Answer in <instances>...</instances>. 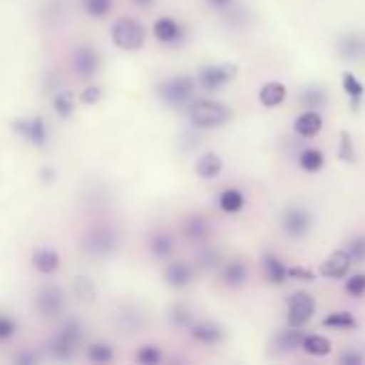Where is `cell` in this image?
I'll return each mask as SVG.
<instances>
[{
	"label": "cell",
	"instance_id": "1",
	"mask_svg": "<svg viewBox=\"0 0 365 365\" xmlns=\"http://www.w3.org/2000/svg\"><path fill=\"white\" fill-rule=\"evenodd\" d=\"M120 231L109 222H94L86 227L79 235V248L88 259L105 261L120 250Z\"/></svg>",
	"mask_w": 365,
	"mask_h": 365
},
{
	"label": "cell",
	"instance_id": "2",
	"mask_svg": "<svg viewBox=\"0 0 365 365\" xmlns=\"http://www.w3.org/2000/svg\"><path fill=\"white\" fill-rule=\"evenodd\" d=\"M83 340H86V329H83L81 321L71 317L47 340V353L56 361H68V359H73L77 355V351L81 349Z\"/></svg>",
	"mask_w": 365,
	"mask_h": 365
},
{
	"label": "cell",
	"instance_id": "3",
	"mask_svg": "<svg viewBox=\"0 0 365 365\" xmlns=\"http://www.w3.org/2000/svg\"><path fill=\"white\" fill-rule=\"evenodd\" d=\"M188 120L199 130L220 128L231 120V109L214 98H192L188 103Z\"/></svg>",
	"mask_w": 365,
	"mask_h": 365
},
{
	"label": "cell",
	"instance_id": "4",
	"mask_svg": "<svg viewBox=\"0 0 365 365\" xmlns=\"http://www.w3.org/2000/svg\"><path fill=\"white\" fill-rule=\"evenodd\" d=\"M197 92V77L192 75H173L156 86V96L167 105V107H188V103L195 98Z\"/></svg>",
	"mask_w": 365,
	"mask_h": 365
},
{
	"label": "cell",
	"instance_id": "5",
	"mask_svg": "<svg viewBox=\"0 0 365 365\" xmlns=\"http://www.w3.org/2000/svg\"><path fill=\"white\" fill-rule=\"evenodd\" d=\"M66 306H68V297H66V291L60 284L47 282V284H41L34 291L32 308L36 310V314L41 319H47V321L60 319L66 312Z\"/></svg>",
	"mask_w": 365,
	"mask_h": 365
},
{
	"label": "cell",
	"instance_id": "6",
	"mask_svg": "<svg viewBox=\"0 0 365 365\" xmlns=\"http://www.w3.org/2000/svg\"><path fill=\"white\" fill-rule=\"evenodd\" d=\"M68 64H71V71L77 79H83V81H92L98 71H101V53L98 49L92 45V43H79L71 56H68Z\"/></svg>",
	"mask_w": 365,
	"mask_h": 365
},
{
	"label": "cell",
	"instance_id": "7",
	"mask_svg": "<svg viewBox=\"0 0 365 365\" xmlns=\"http://www.w3.org/2000/svg\"><path fill=\"white\" fill-rule=\"evenodd\" d=\"M111 41L124 51H137L145 45V28L133 17H120L111 26Z\"/></svg>",
	"mask_w": 365,
	"mask_h": 365
},
{
	"label": "cell",
	"instance_id": "8",
	"mask_svg": "<svg viewBox=\"0 0 365 365\" xmlns=\"http://www.w3.org/2000/svg\"><path fill=\"white\" fill-rule=\"evenodd\" d=\"M240 68L233 62H218V64H207L199 68L197 73V86L205 92H218L225 86H229L237 77Z\"/></svg>",
	"mask_w": 365,
	"mask_h": 365
},
{
	"label": "cell",
	"instance_id": "9",
	"mask_svg": "<svg viewBox=\"0 0 365 365\" xmlns=\"http://www.w3.org/2000/svg\"><path fill=\"white\" fill-rule=\"evenodd\" d=\"M13 133L28 145L45 148L49 143V126L43 115H24L13 122Z\"/></svg>",
	"mask_w": 365,
	"mask_h": 365
},
{
	"label": "cell",
	"instance_id": "10",
	"mask_svg": "<svg viewBox=\"0 0 365 365\" xmlns=\"http://www.w3.org/2000/svg\"><path fill=\"white\" fill-rule=\"evenodd\" d=\"M312 222H314L312 214L302 205H291L280 216V227H282L284 235L291 237V240L306 237L312 231Z\"/></svg>",
	"mask_w": 365,
	"mask_h": 365
},
{
	"label": "cell",
	"instance_id": "11",
	"mask_svg": "<svg viewBox=\"0 0 365 365\" xmlns=\"http://www.w3.org/2000/svg\"><path fill=\"white\" fill-rule=\"evenodd\" d=\"M314 312H317V302L310 293L299 291L289 297V317H287L289 327L304 329L314 319Z\"/></svg>",
	"mask_w": 365,
	"mask_h": 365
},
{
	"label": "cell",
	"instance_id": "12",
	"mask_svg": "<svg viewBox=\"0 0 365 365\" xmlns=\"http://www.w3.org/2000/svg\"><path fill=\"white\" fill-rule=\"evenodd\" d=\"M152 32H154V38L160 43V45H167V47H178L186 41V28L180 19L171 17V15H163L154 21L152 26Z\"/></svg>",
	"mask_w": 365,
	"mask_h": 365
},
{
	"label": "cell",
	"instance_id": "13",
	"mask_svg": "<svg viewBox=\"0 0 365 365\" xmlns=\"http://www.w3.org/2000/svg\"><path fill=\"white\" fill-rule=\"evenodd\" d=\"M180 231H182V235H184V240L188 244L203 246L212 237V222L203 214H190V216H186L182 220Z\"/></svg>",
	"mask_w": 365,
	"mask_h": 365
},
{
	"label": "cell",
	"instance_id": "14",
	"mask_svg": "<svg viewBox=\"0 0 365 365\" xmlns=\"http://www.w3.org/2000/svg\"><path fill=\"white\" fill-rule=\"evenodd\" d=\"M186 331L195 342H199L203 346H218L227 338L225 327L216 321H195Z\"/></svg>",
	"mask_w": 365,
	"mask_h": 365
},
{
	"label": "cell",
	"instance_id": "15",
	"mask_svg": "<svg viewBox=\"0 0 365 365\" xmlns=\"http://www.w3.org/2000/svg\"><path fill=\"white\" fill-rule=\"evenodd\" d=\"M351 267H353V261L349 257V252L344 248L340 250H334L319 267V274L327 280H344L349 274H351Z\"/></svg>",
	"mask_w": 365,
	"mask_h": 365
},
{
	"label": "cell",
	"instance_id": "16",
	"mask_svg": "<svg viewBox=\"0 0 365 365\" xmlns=\"http://www.w3.org/2000/svg\"><path fill=\"white\" fill-rule=\"evenodd\" d=\"M304 331L297 329V327H289V329H282V331H276L269 340V349L272 353L276 355H291L295 351L302 349V342H304Z\"/></svg>",
	"mask_w": 365,
	"mask_h": 365
},
{
	"label": "cell",
	"instance_id": "17",
	"mask_svg": "<svg viewBox=\"0 0 365 365\" xmlns=\"http://www.w3.org/2000/svg\"><path fill=\"white\" fill-rule=\"evenodd\" d=\"M148 252L156 261H169L175 252V237L167 229H156L148 237Z\"/></svg>",
	"mask_w": 365,
	"mask_h": 365
},
{
	"label": "cell",
	"instance_id": "18",
	"mask_svg": "<svg viewBox=\"0 0 365 365\" xmlns=\"http://www.w3.org/2000/svg\"><path fill=\"white\" fill-rule=\"evenodd\" d=\"M163 278H165V284H169L171 289H186L192 284L195 269L186 261H169L163 272Z\"/></svg>",
	"mask_w": 365,
	"mask_h": 365
},
{
	"label": "cell",
	"instance_id": "19",
	"mask_svg": "<svg viewBox=\"0 0 365 365\" xmlns=\"http://www.w3.org/2000/svg\"><path fill=\"white\" fill-rule=\"evenodd\" d=\"M248 278H250V269L242 259L225 261L220 265V282L227 289H240L248 282Z\"/></svg>",
	"mask_w": 365,
	"mask_h": 365
},
{
	"label": "cell",
	"instance_id": "20",
	"mask_svg": "<svg viewBox=\"0 0 365 365\" xmlns=\"http://www.w3.org/2000/svg\"><path fill=\"white\" fill-rule=\"evenodd\" d=\"M261 269H263V276L269 284L274 287H282L287 280H289V267L287 263L276 257L274 252H263L261 257Z\"/></svg>",
	"mask_w": 365,
	"mask_h": 365
},
{
	"label": "cell",
	"instance_id": "21",
	"mask_svg": "<svg viewBox=\"0 0 365 365\" xmlns=\"http://www.w3.org/2000/svg\"><path fill=\"white\" fill-rule=\"evenodd\" d=\"M30 261H32L34 272L41 276H53L60 269V255H58V250H53L49 246H38L32 252Z\"/></svg>",
	"mask_w": 365,
	"mask_h": 365
},
{
	"label": "cell",
	"instance_id": "22",
	"mask_svg": "<svg viewBox=\"0 0 365 365\" xmlns=\"http://www.w3.org/2000/svg\"><path fill=\"white\" fill-rule=\"evenodd\" d=\"M113 317H115V325L124 334H135V331H139L145 325V314L141 312L139 306H133V304L120 306V310Z\"/></svg>",
	"mask_w": 365,
	"mask_h": 365
},
{
	"label": "cell",
	"instance_id": "23",
	"mask_svg": "<svg viewBox=\"0 0 365 365\" xmlns=\"http://www.w3.org/2000/svg\"><path fill=\"white\" fill-rule=\"evenodd\" d=\"M293 128L304 139H312V137L321 135V130H323V115H321V111H310V109L302 111L295 118Z\"/></svg>",
	"mask_w": 365,
	"mask_h": 365
},
{
	"label": "cell",
	"instance_id": "24",
	"mask_svg": "<svg viewBox=\"0 0 365 365\" xmlns=\"http://www.w3.org/2000/svg\"><path fill=\"white\" fill-rule=\"evenodd\" d=\"M297 103L304 107V109H310V111H321L327 107L329 103V94L323 86L319 83H310L306 88H302V92L297 94Z\"/></svg>",
	"mask_w": 365,
	"mask_h": 365
},
{
	"label": "cell",
	"instance_id": "25",
	"mask_svg": "<svg viewBox=\"0 0 365 365\" xmlns=\"http://www.w3.org/2000/svg\"><path fill=\"white\" fill-rule=\"evenodd\" d=\"M336 49L342 60H359L365 53V41L357 32H346L338 38Z\"/></svg>",
	"mask_w": 365,
	"mask_h": 365
},
{
	"label": "cell",
	"instance_id": "26",
	"mask_svg": "<svg viewBox=\"0 0 365 365\" xmlns=\"http://www.w3.org/2000/svg\"><path fill=\"white\" fill-rule=\"evenodd\" d=\"M222 169H225V163H222L220 154H216V152H205V154L197 160V165H195L197 175H199L201 180H207V182L218 180L220 173H222Z\"/></svg>",
	"mask_w": 365,
	"mask_h": 365
},
{
	"label": "cell",
	"instance_id": "27",
	"mask_svg": "<svg viewBox=\"0 0 365 365\" xmlns=\"http://www.w3.org/2000/svg\"><path fill=\"white\" fill-rule=\"evenodd\" d=\"M287 94H289V90H287L284 83H280V81H267L259 90V103L265 109H274V107H278V105H282L287 101Z\"/></svg>",
	"mask_w": 365,
	"mask_h": 365
},
{
	"label": "cell",
	"instance_id": "28",
	"mask_svg": "<svg viewBox=\"0 0 365 365\" xmlns=\"http://www.w3.org/2000/svg\"><path fill=\"white\" fill-rule=\"evenodd\" d=\"M302 351L310 357H327V355H331L334 344L329 338H325L321 334H310V336L306 334L304 342H302Z\"/></svg>",
	"mask_w": 365,
	"mask_h": 365
},
{
	"label": "cell",
	"instance_id": "29",
	"mask_svg": "<svg viewBox=\"0 0 365 365\" xmlns=\"http://www.w3.org/2000/svg\"><path fill=\"white\" fill-rule=\"evenodd\" d=\"M342 90H344V94L349 96L351 107L357 111L365 98L364 83L357 79V75H353L351 71H344V73H342Z\"/></svg>",
	"mask_w": 365,
	"mask_h": 365
},
{
	"label": "cell",
	"instance_id": "30",
	"mask_svg": "<svg viewBox=\"0 0 365 365\" xmlns=\"http://www.w3.org/2000/svg\"><path fill=\"white\" fill-rule=\"evenodd\" d=\"M246 205V197L240 188H225L218 195V207L225 214H240Z\"/></svg>",
	"mask_w": 365,
	"mask_h": 365
},
{
	"label": "cell",
	"instance_id": "31",
	"mask_svg": "<svg viewBox=\"0 0 365 365\" xmlns=\"http://www.w3.org/2000/svg\"><path fill=\"white\" fill-rule=\"evenodd\" d=\"M323 325H325V327H331V329H338V331H355V329L359 327L355 314L349 312V310L329 312V314L323 319Z\"/></svg>",
	"mask_w": 365,
	"mask_h": 365
},
{
	"label": "cell",
	"instance_id": "32",
	"mask_svg": "<svg viewBox=\"0 0 365 365\" xmlns=\"http://www.w3.org/2000/svg\"><path fill=\"white\" fill-rule=\"evenodd\" d=\"M113 357H115L113 346H111V344H107V342H92V344H88V346H86V359H88L90 364H96V365L111 364V361H113Z\"/></svg>",
	"mask_w": 365,
	"mask_h": 365
},
{
	"label": "cell",
	"instance_id": "33",
	"mask_svg": "<svg viewBox=\"0 0 365 365\" xmlns=\"http://www.w3.org/2000/svg\"><path fill=\"white\" fill-rule=\"evenodd\" d=\"M299 167L306 171V173H319L323 167H325V154L317 148H306L299 152Z\"/></svg>",
	"mask_w": 365,
	"mask_h": 365
},
{
	"label": "cell",
	"instance_id": "34",
	"mask_svg": "<svg viewBox=\"0 0 365 365\" xmlns=\"http://www.w3.org/2000/svg\"><path fill=\"white\" fill-rule=\"evenodd\" d=\"M167 319H169L171 327H175V329H188V327L197 321L195 314H192V310H190L186 304H173V306L169 308Z\"/></svg>",
	"mask_w": 365,
	"mask_h": 365
},
{
	"label": "cell",
	"instance_id": "35",
	"mask_svg": "<svg viewBox=\"0 0 365 365\" xmlns=\"http://www.w3.org/2000/svg\"><path fill=\"white\" fill-rule=\"evenodd\" d=\"M51 107H53V113H56L58 118L66 120V118H71L73 111H75V101H73L71 92L60 90V92H56V94L51 96Z\"/></svg>",
	"mask_w": 365,
	"mask_h": 365
},
{
	"label": "cell",
	"instance_id": "36",
	"mask_svg": "<svg viewBox=\"0 0 365 365\" xmlns=\"http://www.w3.org/2000/svg\"><path fill=\"white\" fill-rule=\"evenodd\" d=\"M73 293H75V297H79L81 302L92 304V302L96 299V295H98V289H96V284L92 282V278H88V276H77L75 282H73Z\"/></svg>",
	"mask_w": 365,
	"mask_h": 365
},
{
	"label": "cell",
	"instance_id": "37",
	"mask_svg": "<svg viewBox=\"0 0 365 365\" xmlns=\"http://www.w3.org/2000/svg\"><path fill=\"white\" fill-rule=\"evenodd\" d=\"M197 263H199L201 269L212 272V269H220V265L225 263V259H222L220 250H216V248H205V246H203V250L199 252Z\"/></svg>",
	"mask_w": 365,
	"mask_h": 365
},
{
	"label": "cell",
	"instance_id": "38",
	"mask_svg": "<svg viewBox=\"0 0 365 365\" xmlns=\"http://www.w3.org/2000/svg\"><path fill=\"white\" fill-rule=\"evenodd\" d=\"M338 158L342 163H355L357 160V150H355V141L353 135L349 130L340 133V145H338Z\"/></svg>",
	"mask_w": 365,
	"mask_h": 365
},
{
	"label": "cell",
	"instance_id": "39",
	"mask_svg": "<svg viewBox=\"0 0 365 365\" xmlns=\"http://www.w3.org/2000/svg\"><path fill=\"white\" fill-rule=\"evenodd\" d=\"M83 11L94 17V19H103L111 13L113 9V0H81Z\"/></svg>",
	"mask_w": 365,
	"mask_h": 365
},
{
	"label": "cell",
	"instance_id": "40",
	"mask_svg": "<svg viewBox=\"0 0 365 365\" xmlns=\"http://www.w3.org/2000/svg\"><path fill=\"white\" fill-rule=\"evenodd\" d=\"M135 361L141 365H156L163 361V351L156 344H143L135 353Z\"/></svg>",
	"mask_w": 365,
	"mask_h": 365
},
{
	"label": "cell",
	"instance_id": "41",
	"mask_svg": "<svg viewBox=\"0 0 365 365\" xmlns=\"http://www.w3.org/2000/svg\"><path fill=\"white\" fill-rule=\"evenodd\" d=\"M344 250L349 252L353 265H361V263H365V235H355V237H351V242L346 244Z\"/></svg>",
	"mask_w": 365,
	"mask_h": 365
},
{
	"label": "cell",
	"instance_id": "42",
	"mask_svg": "<svg viewBox=\"0 0 365 365\" xmlns=\"http://www.w3.org/2000/svg\"><path fill=\"white\" fill-rule=\"evenodd\" d=\"M17 331H19L17 321H15L11 314L0 312V342H9V340H13V338L17 336Z\"/></svg>",
	"mask_w": 365,
	"mask_h": 365
},
{
	"label": "cell",
	"instance_id": "43",
	"mask_svg": "<svg viewBox=\"0 0 365 365\" xmlns=\"http://www.w3.org/2000/svg\"><path fill=\"white\" fill-rule=\"evenodd\" d=\"M346 293L355 299L364 297L365 295V274H353V276H346V284H344Z\"/></svg>",
	"mask_w": 365,
	"mask_h": 365
},
{
	"label": "cell",
	"instance_id": "44",
	"mask_svg": "<svg viewBox=\"0 0 365 365\" xmlns=\"http://www.w3.org/2000/svg\"><path fill=\"white\" fill-rule=\"evenodd\" d=\"M101 98H103V88H98V86H86L83 92L79 94V101L83 105H96Z\"/></svg>",
	"mask_w": 365,
	"mask_h": 365
},
{
	"label": "cell",
	"instance_id": "45",
	"mask_svg": "<svg viewBox=\"0 0 365 365\" xmlns=\"http://www.w3.org/2000/svg\"><path fill=\"white\" fill-rule=\"evenodd\" d=\"M289 280H302V282H312L317 280V274L306 267H289Z\"/></svg>",
	"mask_w": 365,
	"mask_h": 365
},
{
	"label": "cell",
	"instance_id": "46",
	"mask_svg": "<svg viewBox=\"0 0 365 365\" xmlns=\"http://www.w3.org/2000/svg\"><path fill=\"white\" fill-rule=\"evenodd\" d=\"M11 361H13V364L32 365V364H36V361H41V357H38L36 353H32V351H28V349H24V351H19V353H15V355L11 357Z\"/></svg>",
	"mask_w": 365,
	"mask_h": 365
},
{
	"label": "cell",
	"instance_id": "47",
	"mask_svg": "<svg viewBox=\"0 0 365 365\" xmlns=\"http://www.w3.org/2000/svg\"><path fill=\"white\" fill-rule=\"evenodd\" d=\"M338 361L340 365H364V355L361 353H357V351H344V353H340V357H338Z\"/></svg>",
	"mask_w": 365,
	"mask_h": 365
},
{
	"label": "cell",
	"instance_id": "48",
	"mask_svg": "<svg viewBox=\"0 0 365 365\" xmlns=\"http://www.w3.org/2000/svg\"><path fill=\"white\" fill-rule=\"evenodd\" d=\"M205 4L212 9V11H218V13H225L227 9H231L235 4V0H205Z\"/></svg>",
	"mask_w": 365,
	"mask_h": 365
},
{
	"label": "cell",
	"instance_id": "49",
	"mask_svg": "<svg viewBox=\"0 0 365 365\" xmlns=\"http://www.w3.org/2000/svg\"><path fill=\"white\" fill-rule=\"evenodd\" d=\"M137 9H150L156 0H130Z\"/></svg>",
	"mask_w": 365,
	"mask_h": 365
}]
</instances>
